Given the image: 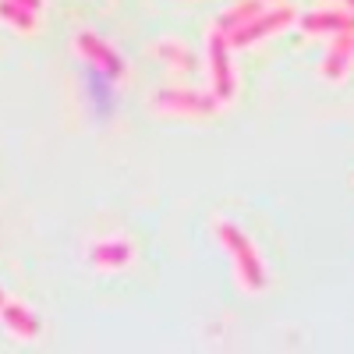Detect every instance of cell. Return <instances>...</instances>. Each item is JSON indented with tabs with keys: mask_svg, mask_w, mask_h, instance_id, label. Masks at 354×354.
Here are the masks:
<instances>
[{
	"mask_svg": "<svg viewBox=\"0 0 354 354\" xmlns=\"http://www.w3.org/2000/svg\"><path fill=\"white\" fill-rule=\"evenodd\" d=\"M216 238L223 241V248L230 252L234 259V270H238V280L248 294H259L266 287V266L252 245V238L238 227V223H230V220H216Z\"/></svg>",
	"mask_w": 354,
	"mask_h": 354,
	"instance_id": "1",
	"label": "cell"
},
{
	"mask_svg": "<svg viewBox=\"0 0 354 354\" xmlns=\"http://www.w3.org/2000/svg\"><path fill=\"white\" fill-rule=\"evenodd\" d=\"M153 110H163V113H188V117H209L220 110V103L213 100V93H198V88H185V85H170L163 93H156L153 100Z\"/></svg>",
	"mask_w": 354,
	"mask_h": 354,
	"instance_id": "2",
	"label": "cell"
},
{
	"mask_svg": "<svg viewBox=\"0 0 354 354\" xmlns=\"http://www.w3.org/2000/svg\"><path fill=\"white\" fill-rule=\"evenodd\" d=\"M205 50H209V78H213V100L220 106H227L234 100V93H238V85H234V71H230V43L223 32H209V43H205Z\"/></svg>",
	"mask_w": 354,
	"mask_h": 354,
	"instance_id": "3",
	"label": "cell"
},
{
	"mask_svg": "<svg viewBox=\"0 0 354 354\" xmlns=\"http://www.w3.org/2000/svg\"><path fill=\"white\" fill-rule=\"evenodd\" d=\"M290 21H294V11H290V8H273L270 15L259 11L252 21H245L241 28H234V32L227 36V43H230V46H252V43H259V39H266V36L283 32Z\"/></svg>",
	"mask_w": 354,
	"mask_h": 354,
	"instance_id": "4",
	"label": "cell"
},
{
	"mask_svg": "<svg viewBox=\"0 0 354 354\" xmlns=\"http://www.w3.org/2000/svg\"><path fill=\"white\" fill-rule=\"evenodd\" d=\"M75 50L85 57L93 68H100L103 75H110V78H117V75H124V61L117 57V50L110 46V43H103L96 32H78V39H75Z\"/></svg>",
	"mask_w": 354,
	"mask_h": 354,
	"instance_id": "5",
	"label": "cell"
},
{
	"mask_svg": "<svg viewBox=\"0 0 354 354\" xmlns=\"http://www.w3.org/2000/svg\"><path fill=\"white\" fill-rule=\"evenodd\" d=\"M135 259V248L124 241V238H106V241H96L88 245V262L103 273H117V270H128Z\"/></svg>",
	"mask_w": 354,
	"mask_h": 354,
	"instance_id": "6",
	"label": "cell"
},
{
	"mask_svg": "<svg viewBox=\"0 0 354 354\" xmlns=\"http://www.w3.org/2000/svg\"><path fill=\"white\" fill-rule=\"evenodd\" d=\"M0 322L8 326V333L15 340H36L43 333L39 315L28 305H21V301H4V305H0Z\"/></svg>",
	"mask_w": 354,
	"mask_h": 354,
	"instance_id": "7",
	"label": "cell"
},
{
	"mask_svg": "<svg viewBox=\"0 0 354 354\" xmlns=\"http://www.w3.org/2000/svg\"><path fill=\"white\" fill-rule=\"evenodd\" d=\"M301 28L308 36H337V32H354V15L347 11H312L301 18Z\"/></svg>",
	"mask_w": 354,
	"mask_h": 354,
	"instance_id": "8",
	"label": "cell"
},
{
	"mask_svg": "<svg viewBox=\"0 0 354 354\" xmlns=\"http://www.w3.org/2000/svg\"><path fill=\"white\" fill-rule=\"evenodd\" d=\"M351 53H354V32H337L326 61H322V75H326L330 82H340L351 68Z\"/></svg>",
	"mask_w": 354,
	"mask_h": 354,
	"instance_id": "9",
	"label": "cell"
},
{
	"mask_svg": "<svg viewBox=\"0 0 354 354\" xmlns=\"http://www.w3.org/2000/svg\"><path fill=\"white\" fill-rule=\"evenodd\" d=\"M156 57H160L170 71H185V75L195 71V53H192L181 39H160V43H156Z\"/></svg>",
	"mask_w": 354,
	"mask_h": 354,
	"instance_id": "10",
	"label": "cell"
},
{
	"mask_svg": "<svg viewBox=\"0 0 354 354\" xmlns=\"http://www.w3.org/2000/svg\"><path fill=\"white\" fill-rule=\"evenodd\" d=\"M259 11H262V4H259V0H241V4L227 8V11H223V15L213 21V28H216V32H223V36H230L234 28H241L245 21H252Z\"/></svg>",
	"mask_w": 354,
	"mask_h": 354,
	"instance_id": "11",
	"label": "cell"
},
{
	"mask_svg": "<svg viewBox=\"0 0 354 354\" xmlns=\"http://www.w3.org/2000/svg\"><path fill=\"white\" fill-rule=\"evenodd\" d=\"M36 15H39V11L18 4V0H0V18H4L8 25H15L18 32H25V36H32V32H36V21H39Z\"/></svg>",
	"mask_w": 354,
	"mask_h": 354,
	"instance_id": "12",
	"label": "cell"
},
{
	"mask_svg": "<svg viewBox=\"0 0 354 354\" xmlns=\"http://www.w3.org/2000/svg\"><path fill=\"white\" fill-rule=\"evenodd\" d=\"M4 301H8V298H4V290H0V305H4Z\"/></svg>",
	"mask_w": 354,
	"mask_h": 354,
	"instance_id": "13",
	"label": "cell"
},
{
	"mask_svg": "<svg viewBox=\"0 0 354 354\" xmlns=\"http://www.w3.org/2000/svg\"><path fill=\"white\" fill-rule=\"evenodd\" d=\"M347 8H351V11H354V0H347Z\"/></svg>",
	"mask_w": 354,
	"mask_h": 354,
	"instance_id": "14",
	"label": "cell"
}]
</instances>
